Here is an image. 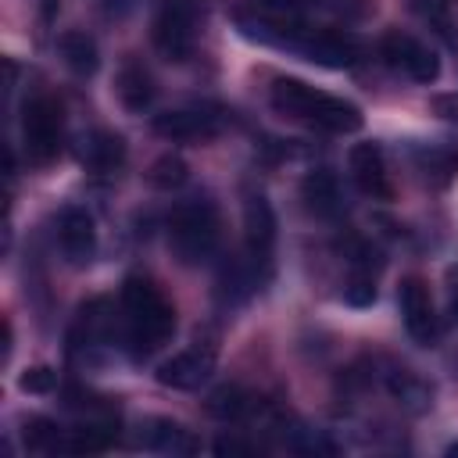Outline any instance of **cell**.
I'll use <instances>...</instances> for the list:
<instances>
[{"mask_svg":"<svg viewBox=\"0 0 458 458\" xmlns=\"http://www.w3.org/2000/svg\"><path fill=\"white\" fill-rule=\"evenodd\" d=\"M351 175H354V182H358L361 193L379 197V200H390L394 197V186H390V175H386V161H383L379 143H354L351 147Z\"/></svg>","mask_w":458,"mask_h":458,"instance_id":"4fadbf2b","label":"cell"},{"mask_svg":"<svg viewBox=\"0 0 458 458\" xmlns=\"http://www.w3.org/2000/svg\"><path fill=\"white\" fill-rule=\"evenodd\" d=\"M57 47H61V57H64V64H68L75 75H93V72L100 68V54H97V43H93V36H86L82 29H72V32H64V36L57 39Z\"/></svg>","mask_w":458,"mask_h":458,"instance_id":"d6986e66","label":"cell"},{"mask_svg":"<svg viewBox=\"0 0 458 458\" xmlns=\"http://www.w3.org/2000/svg\"><path fill=\"white\" fill-rule=\"evenodd\" d=\"M57 243L72 265H86L97 250V225L86 208H64L57 218Z\"/></svg>","mask_w":458,"mask_h":458,"instance_id":"7c38bea8","label":"cell"},{"mask_svg":"<svg viewBox=\"0 0 458 458\" xmlns=\"http://www.w3.org/2000/svg\"><path fill=\"white\" fill-rule=\"evenodd\" d=\"M111 333V301L107 297H93L79 308L75 315V326H72V351H89V347H100L104 336Z\"/></svg>","mask_w":458,"mask_h":458,"instance_id":"9a60e30c","label":"cell"},{"mask_svg":"<svg viewBox=\"0 0 458 458\" xmlns=\"http://www.w3.org/2000/svg\"><path fill=\"white\" fill-rule=\"evenodd\" d=\"M243 240H247V258L254 265L268 268L272 243H276V215L261 193L247 197V204H243Z\"/></svg>","mask_w":458,"mask_h":458,"instance_id":"8fae6325","label":"cell"},{"mask_svg":"<svg viewBox=\"0 0 458 458\" xmlns=\"http://www.w3.org/2000/svg\"><path fill=\"white\" fill-rule=\"evenodd\" d=\"M140 444L150 451H165V454H193L197 440L190 437V429H182L172 419H147L140 422Z\"/></svg>","mask_w":458,"mask_h":458,"instance_id":"e0dca14e","label":"cell"},{"mask_svg":"<svg viewBox=\"0 0 458 458\" xmlns=\"http://www.w3.org/2000/svg\"><path fill=\"white\" fill-rule=\"evenodd\" d=\"M82 165L89 172H100V175H111L125 165V140L111 129H97L82 140Z\"/></svg>","mask_w":458,"mask_h":458,"instance_id":"2e32d148","label":"cell"},{"mask_svg":"<svg viewBox=\"0 0 458 458\" xmlns=\"http://www.w3.org/2000/svg\"><path fill=\"white\" fill-rule=\"evenodd\" d=\"M397 304H401V315H404V326H408L411 340H415L419 347H433L437 336H440V318H437V311H433L429 286H426L419 276L401 279V286H397Z\"/></svg>","mask_w":458,"mask_h":458,"instance_id":"ba28073f","label":"cell"},{"mask_svg":"<svg viewBox=\"0 0 458 458\" xmlns=\"http://www.w3.org/2000/svg\"><path fill=\"white\" fill-rule=\"evenodd\" d=\"M21 140H25V154L32 165H50L61 154V140H64V111L54 97L39 93L25 104L21 111Z\"/></svg>","mask_w":458,"mask_h":458,"instance_id":"277c9868","label":"cell"},{"mask_svg":"<svg viewBox=\"0 0 458 458\" xmlns=\"http://www.w3.org/2000/svg\"><path fill=\"white\" fill-rule=\"evenodd\" d=\"M447 454H451V458H458V440H454V444L447 447Z\"/></svg>","mask_w":458,"mask_h":458,"instance_id":"f1b7e54d","label":"cell"},{"mask_svg":"<svg viewBox=\"0 0 458 458\" xmlns=\"http://www.w3.org/2000/svg\"><path fill=\"white\" fill-rule=\"evenodd\" d=\"M265 4H283L286 7V4H301V0H265Z\"/></svg>","mask_w":458,"mask_h":458,"instance_id":"f546056e","label":"cell"},{"mask_svg":"<svg viewBox=\"0 0 458 458\" xmlns=\"http://www.w3.org/2000/svg\"><path fill=\"white\" fill-rule=\"evenodd\" d=\"M215 454H222V458L254 454V444H247V440H240V437H218V440H215Z\"/></svg>","mask_w":458,"mask_h":458,"instance_id":"484cf974","label":"cell"},{"mask_svg":"<svg viewBox=\"0 0 458 458\" xmlns=\"http://www.w3.org/2000/svg\"><path fill=\"white\" fill-rule=\"evenodd\" d=\"M114 89H118V100L125 104V111H132V114H140V111H147L154 104V79L140 61L122 64Z\"/></svg>","mask_w":458,"mask_h":458,"instance_id":"ac0fdd59","label":"cell"},{"mask_svg":"<svg viewBox=\"0 0 458 458\" xmlns=\"http://www.w3.org/2000/svg\"><path fill=\"white\" fill-rule=\"evenodd\" d=\"M379 54H383V61H386L390 68L404 72L411 82H433V79L440 75L437 54H433L422 39H415V36H408V32H401V29H394V32L383 36Z\"/></svg>","mask_w":458,"mask_h":458,"instance_id":"8992f818","label":"cell"},{"mask_svg":"<svg viewBox=\"0 0 458 458\" xmlns=\"http://www.w3.org/2000/svg\"><path fill=\"white\" fill-rule=\"evenodd\" d=\"M168 243L182 265H204L218 247V211L211 200H182L168 218Z\"/></svg>","mask_w":458,"mask_h":458,"instance_id":"3957f363","label":"cell"},{"mask_svg":"<svg viewBox=\"0 0 458 458\" xmlns=\"http://www.w3.org/2000/svg\"><path fill=\"white\" fill-rule=\"evenodd\" d=\"M154 132L172 143H208L222 132V114L211 107H175L154 114Z\"/></svg>","mask_w":458,"mask_h":458,"instance_id":"9c48e42d","label":"cell"},{"mask_svg":"<svg viewBox=\"0 0 458 458\" xmlns=\"http://www.w3.org/2000/svg\"><path fill=\"white\" fill-rule=\"evenodd\" d=\"M344 297H347V304H354V308H369V304L376 301V276L354 268L351 279H347V286H344Z\"/></svg>","mask_w":458,"mask_h":458,"instance_id":"cb8c5ba5","label":"cell"},{"mask_svg":"<svg viewBox=\"0 0 458 458\" xmlns=\"http://www.w3.org/2000/svg\"><path fill=\"white\" fill-rule=\"evenodd\" d=\"M386 386H390V394L397 397V404H404L408 411H426L429 404H433V390H429V383H422L415 372H408V369H394L390 376H386Z\"/></svg>","mask_w":458,"mask_h":458,"instance_id":"ffe728a7","label":"cell"},{"mask_svg":"<svg viewBox=\"0 0 458 458\" xmlns=\"http://www.w3.org/2000/svg\"><path fill=\"white\" fill-rule=\"evenodd\" d=\"M433 111H437L440 118L458 122V93H444V97H437V100H433Z\"/></svg>","mask_w":458,"mask_h":458,"instance_id":"4316f807","label":"cell"},{"mask_svg":"<svg viewBox=\"0 0 458 458\" xmlns=\"http://www.w3.org/2000/svg\"><path fill=\"white\" fill-rule=\"evenodd\" d=\"M64 440H68V429H61L54 419H29L25 422V447L29 451H39V454H54V451H64Z\"/></svg>","mask_w":458,"mask_h":458,"instance_id":"7402d4cb","label":"cell"},{"mask_svg":"<svg viewBox=\"0 0 458 458\" xmlns=\"http://www.w3.org/2000/svg\"><path fill=\"white\" fill-rule=\"evenodd\" d=\"M215 372V351L211 347H186L157 365V383L172 390H193Z\"/></svg>","mask_w":458,"mask_h":458,"instance_id":"30bf717a","label":"cell"},{"mask_svg":"<svg viewBox=\"0 0 458 458\" xmlns=\"http://www.w3.org/2000/svg\"><path fill=\"white\" fill-rule=\"evenodd\" d=\"M290 50L322 68H351L358 61V39L340 29H301Z\"/></svg>","mask_w":458,"mask_h":458,"instance_id":"52a82bcc","label":"cell"},{"mask_svg":"<svg viewBox=\"0 0 458 458\" xmlns=\"http://www.w3.org/2000/svg\"><path fill=\"white\" fill-rule=\"evenodd\" d=\"M301 200L311 215L318 218H333L340 215L344 208V193H340V182L329 168H311L304 179H301Z\"/></svg>","mask_w":458,"mask_h":458,"instance_id":"5bb4252c","label":"cell"},{"mask_svg":"<svg viewBox=\"0 0 458 458\" xmlns=\"http://www.w3.org/2000/svg\"><path fill=\"white\" fill-rule=\"evenodd\" d=\"M18 386H21L25 394H50V390L57 386V372H54L50 365H32V369H25V372L18 376Z\"/></svg>","mask_w":458,"mask_h":458,"instance_id":"d4e9b609","label":"cell"},{"mask_svg":"<svg viewBox=\"0 0 458 458\" xmlns=\"http://www.w3.org/2000/svg\"><path fill=\"white\" fill-rule=\"evenodd\" d=\"M122 311H125V351L132 358L154 354L175 333V308L143 276H129L122 283Z\"/></svg>","mask_w":458,"mask_h":458,"instance_id":"6da1fadb","label":"cell"},{"mask_svg":"<svg viewBox=\"0 0 458 458\" xmlns=\"http://www.w3.org/2000/svg\"><path fill=\"white\" fill-rule=\"evenodd\" d=\"M197 18H200L197 0H161V7L154 14V29H150L154 47L168 61H182L197 39Z\"/></svg>","mask_w":458,"mask_h":458,"instance_id":"5b68a950","label":"cell"},{"mask_svg":"<svg viewBox=\"0 0 458 458\" xmlns=\"http://www.w3.org/2000/svg\"><path fill=\"white\" fill-rule=\"evenodd\" d=\"M272 111L283 114V118H293V122H304V125H315V129H326V132H354L361 129V111L344 100V97H333V93H322L301 79H276L272 82Z\"/></svg>","mask_w":458,"mask_h":458,"instance_id":"7a4b0ae2","label":"cell"},{"mask_svg":"<svg viewBox=\"0 0 458 458\" xmlns=\"http://www.w3.org/2000/svg\"><path fill=\"white\" fill-rule=\"evenodd\" d=\"M147 179H150V186H157V190H175V186L186 182V165H182V157L165 154V157H157V161L150 165Z\"/></svg>","mask_w":458,"mask_h":458,"instance_id":"603a6c76","label":"cell"},{"mask_svg":"<svg viewBox=\"0 0 458 458\" xmlns=\"http://www.w3.org/2000/svg\"><path fill=\"white\" fill-rule=\"evenodd\" d=\"M447 315H451V322H458V279L447 290Z\"/></svg>","mask_w":458,"mask_h":458,"instance_id":"83f0119b","label":"cell"},{"mask_svg":"<svg viewBox=\"0 0 458 458\" xmlns=\"http://www.w3.org/2000/svg\"><path fill=\"white\" fill-rule=\"evenodd\" d=\"M250 408H254V397L236 383H225V386L211 390V397H208V415H215L222 422H240L250 415Z\"/></svg>","mask_w":458,"mask_h":458,"instance_id":"44dd1931","label":"cell"}]
</instances>
